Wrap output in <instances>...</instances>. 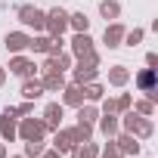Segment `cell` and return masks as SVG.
<instances>
[{
    "label": "cell",
    "instance_id": "cell-31",
    "mask_svg": "<svg viewBox=\"0 0 158 158\" xmlns=\"http://www.w3.org/2000/svg\"><path fill=\"white\" fill-rule=\"evenodd\" d=\"M99 158H124L121 152H118V146H115V139H109L102 149H99Z\"/></svg>",
    "mask_w": 158,
    "mask_h": 158
},
{
    "label": "cell",
    "instance_id": "cell-20",
    "mask_svg": "<svg viewBox=\"0 0 158 158\" xmlns=\"http://www.w3.org/2000/svg\"><path fill=\"white\" fill-rule=\"evenodd\" d=\"M19 93H22V99H31V102L40 99V96H44V84H40V77H25Z\"/></svg>",
    "mask_w": 158,
    "mask_h": 158
},
{
    "label": "cell",
    "instance_id": "cell-7",
    "mask_svg": "<svg viewBox=\"0 0 158 158\" xmlns=\"http://www.w3.org/2000/svg\"><path fill=\"white\" fill-rule=\"evenodd\" d=\"M68 53H71L74 59L93 56V53H96V40L90 37V31H74V37L68 40Z\"/></svg>",
    "mask_w": 158,
    "mask_h": 158
},
{
    "label": "cell",
    "instance_id": "cell-8",
    "mask_svg": "<svg viewBox=\"0 0 158 158\" xmlns=\"http://www.w3.org/2000/svg\"><path fill=\"white\" fill-rule=\"evenodd\" d=\"M71 65H74V56L62 50V53H56V56H44V62L37 65V71H40V74H47V71H62V74H65Z\"/></svg>",
    "mask_w": 158,
    "mask_h": 158
},
{
    "label": "cell",
    "instance_id": "cell-39",
    "mask_svg": "<svg viewBox=\"0 0 158 158\" xmlns=\"http://www.w3.org/2000/svg\"><path fill=\"white\" fill-rule=\"evenodd\" d=\"M136 158H139V155H136Z\"/></svg>",
    "mask_w": 158,
    "mask_h": 158
},
{
    "label": "cell",
    "instance_id": "cell-17",
    "mask_svg": "<svg viewBox=\"0 0 158 158\" xmlns=\"http://www.w3.org/2000/svg\"><path fill=\"white\" fill-rule=\"evenodd\" d=\"M93 127L99 130V136H106V139H115V136H118V130H121V121H118V115H99Z\"/></svg>",
    "mask_w": 158,
    "mask_h": 158
},
{
    "label": "cell",
    "instance_id": "cell-32",
    "mask_svg": "<svg viewBox=\"0 0 158 158\" xmlns=\"http://www.w3.org/2000/svg\"><path fill=\"white\" fill-rule=\"evenodd\" d=\"M115 106H118V115H121V112H127V109L133 106V96H130V93H118V96H115Z\"/></svg>",
    "mask_w": 158,
    "mask_h": 158
},
{
    "label": "cell",
    "instance_id": "cell-12",
    "mask_svg": "<svg viewBox=\"0 0 158 158\" xmlns=\"http://www.w3.org/2000/svg\"><path fill=\"white\" fill-rule=\"evenodd\" d=\"M130 77H133V87H136L139 93H149V90L158 87V68H139V71L130 74Z\"/></svg>",
    "mask_w": 158,
    "mask_h": 158
},
{
    "label": "cell",
    "instance_id": "cell-14",
    "mask_svg": "<svg viewBox=\"0 0 158 158\" xmlns=\"http://www.w3.org/2000/svg\"><path fill=\"white\" fill-rule=\"evenodd\" d=\"M28 40H31L28 31H6L3 47L10 50V56H13V53H28Z\"/></svg>",
    "mask_w": 158,
    "mask_h": 158
},
{
    "label": "cell",
    "instance_id": "cell-22",
    "mask_svg": "<svg viewBox=\"0 0 158 158\" xmlns=\"http://www.w3.org/2000/svg\"><path fill=\"white\" fill-rule=\"evenodd\" d=\"M50 40H53V37L44 34V31H40V34H31V40H28V53H34V56H47V53H50Z\"/></svg>",
    "mask_w": 158,
    "mask_h": 158
},
{
    "label": "cell",
    "instance_id": "cell-35",
    "mask_svg": "<svg viewBox=\"0 0 158 158\" xmlns=\"http://www.w3.org/2000/svg\"><path fill=\"white\" fill-rule=\"evenodd\" d=\"M40 158H65V155H62V152H56V149H44V152H40Z\"/></svg>",
    "mask_w": 158,
    "mask_h": 158
},
{
    "label": "cell",
    "instance_id": "cell-6",
    "mask_svg": "<svg viewBox=\"0 0 158 158\" xmlns=\"http://www.w3.org/2000/svg\"><path fill=\"white\" fill-rule=\"evenodd\" d=\"M65 31H68V10H62V6L47 10V28H44V34H50V37H62Z\"/></svg>",
    "mask_w": 158,
    "mask_h": 158
},
{
    "label": "cell",
    "instance_id": "cell-9",
    "mask_svg": "<svg viewBox=\"0 0 158 158\" xmlns=\"http://www.w3.org/2000/svg\"><path fill=\"white\" fill-rule=\"evenodd\" d=\"M16 127H19V118H16L13 106H6L3 112H0V139H3V143L19 139V136H16Z\"/></svg>",
    "mask_w": 158,
    "mask_h": 158
},
{
    "label": "cell",
    "instance_id": "cell-13",
    "mask_svg": "<svg viewBox=\"0 0 158 158\" xmlns=\"http://www.w3.org/2000/svg\"><path fill=\"white\" fill-rule=\"evenodd\" d=\"M124 22L118 19V22H106V31H102V44L109 47V50H118L121 47V40H124Z\"/></svg>",
    "mask_w": 158,
    "mask_h": 158
},
{
    "label": "cell",
    "instance_id": "cell-3",
    "mask_svg": "<svg viewBox=\"0 0 158 158\" xmlns=\"http://www.w3.org/2000/svg\"><path fill=\"white\" fill-rule=\"evenodd\" d=\"M16 19H19L22 28H28V31H34V34H40V31L47 28V10H37L34 3H22V6L16 10Z\"/></svg>",
    "mask_w": 158,
    "mask_h": 158
},
{
    "label": "cell",
    "instance_id": "cell-24",
    "mask_svg": "<svg viewBox=\"0 0 158 158\" xmlns=\"http://www.w3.org/2000/svg\"><path fill=\"white\" fill-rule=\"evenodd\" d=\"M74 118L84 121V124H96V118H99V106H96V102H81Z\"/></svg>",
    "mask_w": 158,
    "mask_h": 158
},
{
    "label": "cell",
    "instance_id": "cell-4",
    "mask_svg": "<svg viewBox=\"0 0 158 158\" xmlns=\"http://www.w3.org/2000/svg\"><path fill=\"white\" fill-rule=\"evenodd\" d=\"M47 133H50V130H47L44 118H31V115L19 118V127H16V136H19L22 143H28V139H44Z\"/></svg>",
    "mask_w": 158,
    "mask_h": 158
},
{
    "label": "cell",
    "instance_id": "cell-19",
    "mask_svg": "<svg viewBox=\"0 0 158 158\" xmlns=\"http://www.w3.org/2000/svg\"><path fill=\"white\" fill-rule=\"evenodd\" d=\"M127 84H130V68L121 65V62L112 65V68H109V87H118V90H121V87H127Z\"/></svg>",
    "mask_w": 158,
    "mask_h": 158
},
{
    "label": "cell",
    "instance_id": "cell-30",
    "mask_svg": "<svg viewBox=\"0 0 158 158\" xmlns=\"http://www.w3.org/2000/svg\"><path fill=\"white\" fill-rule=\"evenodd\" d=\"M143 37H146V31L143 28H130V31H124V40H121V47H139L143 44Z\"/></svg>",
    "mask_w": 158,
    "mask_h": 158
},
{
    "label": "cell",
    "instance_id": "cell-21",
    "mask_svg": "<svg viewBox=\"0 0 158 158\" xmlns=\"http://www.w3.org/2000/svg\"><path fill=\"white\" fill-rule=\"evenodd\" d=\"M99 149H102L99 143L87 139V143H77V146H74L68 155H71V158H99Z\"/></svg>",
    "mask_w": 158,
    "mask_h": 158
},
{
    "label": "cell",
    "instance_id": "cell-37",
    "mask_svg": "<svg viewBox=\"0 0 158 158\" xmlns=\"http://www.w3.org/2000/svg\"><path fill=\"white\" fill-rule=\"evenodd\" d=\"M0 158H6V143L0 139Z\"/></svg>",
    "mask_w": 158,
    "mask_h": 158
},
{
    "label": "cell",
    "instance_id": "cell-27",
    "mask_svg": "<svg viewBox=\"0 0 158 158\" xmlns=\"http://www.w3.org/2000/svg\"><path fill=\"white\" fill-rule=\"evenodd\" d=\"M71 133H74V139H77V143H87V139H93L96 127H93V124H84V121H74Z\"/></svg>",
    "mask_w": 158,
    "mask_h": 158
},
{
    "label": "cell",
    "instance_id": "cell-2",
    "mask_svg": "<svg viewBox=\"0 0 158 158\" xmlns=\"http://www.w3.org/2000/svg\"><path fill=\"white\" fill-rule=\"evenodd\" d=\"M71 71V81L74 84H90V81H96L99 77V53H93V56H84V59H74V65L68 68Z\"/></svg>",
    "mask_w": 158,
    "mask_h": 158
},
{
    "label": "cell",
    "instance_id": "cell-11",
    "mask_svg": "<svg viewBox=\"0 0 158 158\" xmlns=\"http://www.w3.org/2000/svg\"><path fill=\"white\" fill-rule=\"evenodd\" d=\"M40 118H44L47 130L53 133V130H59V127H62V118H65V106H62V102H47Z\"/></svg>",
    "mask_w": 158,
    "mask_h": 158
},
{
    "label": "cell",
    "instance_id": "cell-26",
    "mask_svg": "<svg viewBox=\"0 0 158 158\" xmlns=\"http://www.w3.org/2000/svg\"><path fill=\"white\" fill-rule=\"evenodd\" d=\"M106 96V87L99 84V81H90V84H84V102H99Z\"/></svg>",
    "mask_w": 158,
    "mask_h": 158
},
{
    "label": "cell",
    "instance_id": "cell-16",
    "mask_svg": "<svg viewBox=\"0 0 158 158\" xmlns=\"http://www.w3.org/2000/svg\"><path fill=\"white\" fill-rule=\"evenodd\" d=\"M59 93H62V106H65V109H77V106L84 102V87L74 84V81H68Z\"/></svg>",
    "mask_w": 158,
    "mask_h": 158
},
{
    "label": "cell",
    "instance_id": "cell-29",
    "mask_svg": "<svg viewBox=\"0 0 158 158\" xmlns=\"http://www.w3.org/2000/svg\"><path fill=\"white\" fill-rule=\"evenodd\" d=\"M44 149H47L44 139H28V143H22V155H25V158H40Z\"/></svg>",
    "mask_w": 158,
    "mask_h": 158
},
{
    "label": "cell",
    "instance_id": "cell-23",
    "mask_svg": "<svg viewBox=\"0 0 158 158\" xmlns=\"http://www.w3.org/2000/svg\"><path fill=\"white\" fill-rule=\"evenodd\" d=\"M99 16L106 22H118L121 19V3L118 0H99Z\"/></svg>",
    "mask_w": 158,
    "mask_h": 158
},
{
    "label": "cell",
    "instance_id": "cell-34",
    "mask_svg": "<svg viewBox=\"0 0 158 158\" xmlns=\"http://www.w3.org/2000/svg\"><path fill=\"white\" fill-rule=\"evenodd\" d=\"M146 68H158V53H146Z\"/></svg>",
    "mask_w": 158,
    "mask_h": 158
},
{
    "label": "cell",
    "instance_id": "cell-33",
    "mask_svg": "<svg viewBox=\"0 0 158 158\" xmlns=\"http://www.w3.org/2000/svg\"><path fill=\"white\" fill-rule=\"evenodd\" d=\"M13 112H16V118H25V115H34V102H31V99H22V102H19V106H16Z\"/></svg>",
    "mask_w": 158,
    "mask_h": 158
},
{
    "label": "cell",
    "instance_id": "cell-36",
    "mask_svg": "<svg viewBox=\"0 0 158 158\" xmlns=\"http://www.w3.org/2000/svg\"><path fill=\"white\" fill-rule=\"evenodd\" d=\"M6 84V68H0V87Z\"/></svg>",
    "mask_w": 158,
    "mask_h": 158
},
{
    "label": "cell",
    "instance_id": "cell-28",
    "mask_svg": "<svg viewBox=\"0 0 158 158\" xmlns=\"http://www.w3.org/2000/svg\"><path fill=\"white\" fill-rule=\"evenodd\" d=\"M136 115H143V118H152L155 115V102L149 99V96H139V99H133V106H130Z\"/></svg>",
    "mask_w": 158,
    "mask_h": 158
},
{
    "label": "cell",
    "instance_id": "cell-10",
    "mask_svg": "<svg viewBox=\"0 0 158 158\" xmlns=\"http://www.w3.org/2000/svg\"><path fill=\"white\" fill-rule=\"evenodd\" d=\"M115 146H118V152H121L124 158H136V155H139V149H143V143H139L133 133H127V130H118Z\"/></svg>",
    "mask_w": 158,
    "mask_h": 158
},
{
    "label": "cell",
    "instance_id": "cell-25",
    "mask_svg": "<svg viewBox=\"0 0 158 158\" xmlns=\"http://www.w3.org/2000/svg\"><path fill=\"white\" fill-rule=\"evenodd\" d=\"M68 28H71V31H90V16H87L84 10L68 13Z\"/></svg>",
    "mask_w": 158,
    "mask_h": 158
},
{
    "label": "cell",
    "instance_id": "cell-1",
    "mask_svg": "<svg viewBox=\"0 0 158 158\" xmlns=\"http://www.w3.org/2000/svg\"><path fill=\"white\" fill-rule=\"evenodd\" d=\"M118 121H121V130L133 133L136 139H152V136H155V121H152V118H143V115H136L133 109L121 112V115H118Z\"/></svg>",
    "mask_w": 158,
    "mask_h": 158
},
{
    "label": "cell",
    "instance_id": "cell-15",
    "mask_svg": "<svg viewBox=\"0 0 158 158\" xmlns=\"http://www.w3.org/2000/svg\"><path fill=\"white\" fill-rule=\"evenodd\" d=\"M74 146H77V139H74L71 127H59V130H53V149H56V152L68 155V152H71Z\"/></svg>",
    "mask_w": 158,
    "mask_h": 158
},
{
    "label": "cell",
    "instance_id": "cell-38",
    "mask_svg": "<svg viewBox=\"0 0 158 158\" xmlns=\"http://www.w3.org/2000/svg\"><path fill=\"white\" fill-rule=\"evenodd\" d=\"M6 158H25V155H6Z\"/></svg>",
    "mask_w": 158,
    "mask_h": 158
},
{
    "label": "cell",
    "instance_id": "cell-18",
    "mask_svg": "<svg viewBox=\"0 0 158 158\" xmlns=\"http://www.w3.org/2000/svg\"><path fill=\"white\" fill-rule=\"evenodd\" d=\"M40 84H44V93H59L68 81L62 71H47V74H40Z\"/></svg>",
    "mask_w": 158,
    "mask_h": 158
},
{
    "label": "cell",
    "instance_id": "cell-5",
    "mask_svg": "<svg viewBox=\"0 0 158 158\" xmlns=\"http://www.w3.org/2000/svg\"><path fill=\"white\" fill-rule=\"evenodd\" d=\"M6 74H16V77H34L37 74V62L34 59H28L25 53H13L10 56V65H6Z\"/></svg>",
    "mask_w": 158,
    "mask_h": 158
}]
</instances>
